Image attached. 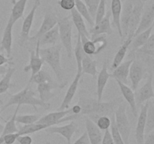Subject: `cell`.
Masks as SVG:
<instances>
[{"mask_svg": "<svg viewBox=\"0 0 154 144\" xmlns=\"http://www.w3.org/2000/svg\"><path fill=\"white\" fill-rule=\"evenodd\" d=\"M120 99L111 100V101L102 102L92 98L91 97L81 94L79 98L78 104L81 108L80 116L87 115L89 116L93 115L108 116L112 115L113 112L117 106Z\"/></svg>", "mask_w": 154, "mask_h": 144, "instance_id": "6da1fadb", "label": "cell"}, {"mask_svg": "<svg viewBox=\"0 0 154 144\" xmlns=\"http://www.w3.org/2000/svg\"><path fill=\"white\" fill-rule=\"evenodd\" d=\"M61 50L62 46L60 44L54 45L47 48H42L39 50V54L41 58L43 59L44 62H46L54 70L56 75L59 86L60 88H64L66 86V82H63L64 80V70L61 65Z\"/></svg>", "mask_w": 154, "mask_h": 144, "instance_id": "7a4b0ae2", "label": "cell"}, {"mask_svg": "<svg viewBox=\"0 0 154 144\" xmlns=\"http://www.w3.org/2000/svg\"><path fill=\"white\" fill-rule=\"evenodd\" d=\"M29 105L33 106L37 110V106H42L45 109L48 110L51 107V104L49 103H45L42 101L39 98H36V93L33 91L30 87V84L28 85L16 94H11L9 100L6 102L5 104L3 106L2 111L5 110L12 105Z\"/></svg>", "mask_w": 154, "mask_h": 144, "instance_id": "3957f363", "label": "cell"}, {"mask_svg": "<svg viewBox=\"0 0 154 144\" xmlns=\"http://www.w3.org/2000/svg\"><path fill=\"white\" fill-rule=\"evenodd\" d=\"M59 36L63 46L66 49L69 58H72V22L70 16L59 18L57 20Z\"/></svg>", "mask_w": 154, "mask_h": 144, "instance_id": "277c9868", "label": "cell"}, {"mask_svg": "<svg viewBox=\"0 0 154 144\" xmlns=\"http://www.w3.org/2000/svg\"><path fill=\"white\" fill-rule=\"evenodd\" d=\"M114 118L116 127L121 135L125 144H129V136L131 134V126L126 114V105L125 104H121L118 106L115 111Z\"/></svg>", "mask_w": 154, "mask_h": 144, "instance_id": "5b68a950", "label": "cell"}, {"mask_svg": "<svg viewBox=\"0 0 154 144\" xmlns=\"http://www.w3.org/2000/svg\"><path fill=\"white\" fill-rule=\"evenodd\" d=\"M40 5L41 0H35L31 10L27 14V16L24 18L23 22L22 28H21L20 34V46H23L27 41H29V38L30 37L29 32L30 30H31L32 26L33 21H34L35 14L36 10H37L38 8Z\"/></svg>", "mask_w": 154, "mask_h": 144, "instance_id": "8992f818", "label": "cell"}, {"mask_svg": "<svg viewBox=\"0 0 154 144\" xmlns=\"http://www.w3.org/2000/svg\"><path fill=\"white\" fill-rule=\"evenodd\" d=\"M57 20H58V17L57 15L52 11H48L45 14L44 16L43 22H42V26L38 30L36 34L35 35L31 36L29 38V41L30 42H35L43 35L44 34L47 32L50 31L52 29L54 26L57 24Z\"/></svg>", "mask_w": 154, "mask_h": 144, "instance_id": "52a82bcc", "label": "cell"}, {"mask_svg": "<svg viewBox=\"0 0 154 144\" xmlns=\"http://www.w3.org/2000/svg\"><path fill=\"white\" fill-rule=\"evenodd\" d=\"M39 50H40V44H39V41L37 40L36 41V48L35 50H30V59H29V64L28 65L25 66L23 68L24 72H28L31 70V76H30V80L33 77L36 73L42 70V65L44 64V61L40 56L39 54Z\"/></svg>", "mask_w": 154, "mask_h": 144, "instance_id": "ba28073f", "label": "cell"}, {"mask_svg": "<svg viewBox=\"0 0 154 144\" xmlns=\"http://www.w3.org/2000/svg\"><path fill=\"white\" fill-rule=\"evenodd\" d=\"M78 124L74 121H72L70 123L62 126H51L45 129L46 132L49 134H57L63 136L67 141L68 144H71L72 138L74 134L77 130Z\"/></svg>", "mask_w": 154, "mask_h": 144, "instance_id": "9c48e42d", "label": "cell"}, {"mask_svg": "<svg viewBox=\"0 0 154 144\" xmlns=\"http://www.w3.org/2000/svg\"><path fill=\"white\" fill-rule=\"evenodd\" d=\"M143 10H144V2H142L141 0H134L133 8H132L130 21H129L128 36H132V37L134 36L142 16Z\"/></svg>", "mask_w": 154, "mask_h": 144, "instance_id": "30bf717a", "label": "cell"}, {"mask_svg": "<svg viewBox=\"0 0 154 144\" xmlns=\"http://www.w3.org/2000/svg\"><path fill=\"white\" fill-rule=\"evenodd\" d=\"M148 105L149 100H147L145 102V104L142 106L140 114L138 115L136 128H135V140H136L137 144H143V142H144V136H145L146 119H147Z\"/></svg>", "mask_w": 154, "mask_h": 144, "instance_id": "8fae6325", "label": "cell"}, {"mask_svg": "<svg viewBox=\"0 0 154 144\" xmlns=\"http://www.w3.org/2000/svg\"><path fill=\"white\" fill-rule=\"evenodd\" d=\"M154 92L153 87V74H150L147 78L145 83L137 91L135 95V100L138 104L144 103L153 98Z\"/></svg>", "mask_w": 154, "mask_h": 144, "instance_id": "7c38bea8", "label": "cell"}, {"mask_svg": "<svg viewBox=\"0 0 154 144\" xmlns=\"http://www.w3.org/2000/svg\"><path fill=\"white\" fill-rule=\"evenodd\" d=\"M111 10H108L105 16H104L103 19L97 24V25L94 26L93 28L90 29L89 32L90 34H91V39L93 38L96 37L100 34H111L113 33L112 28H111Z\"/></svg>", "mask_w": 154, "mask_h": 144, "instance_id": "4fadbf2b", "label": "cell"}, {"mask_svg": "<svg viewBox=\"0 0 154 144\" xmlns=\"http://www.w3.org/2000/svg\"><path fill=\"white\" fill-rule=\"evenodd\" d=\"M134 0H127L124 4V7L122 8L121 15H120V27L122 30V41L123 42L124 38H126L129 34V25L130 21L131 14L133 8Z\"/></svg>", "mask_w": 154, "mask_h": 144, "instance_id": "5bb4252c", "label": "cell"}, {"mask_svg": "<svg viewBox=\"0 0 154 144\" xmlns=\"http://www.w3.org/2000/svg\"><path fill=\"white\" fill-rule=\"evenodd\" d=\"M144 69L142 64L138 60H133L129 68V77L132 83V89L137 91L138 85L144 76Z\"/></svg>", "mask_w": 154, "mask_h": 144, "instance_id": "9a60e30c", "label": "cell"}, {"mask_svg": "<svg viewBox=\"0 0 154 144\" xmlns=\"http://www.w3.org/2000/svg\"><path fill=\"white\" fill-rule=\"evenodd\" d=\"M69 114H72V109L71 108L62 111L57 110L56 112H50V113L46 114L44 116L41 117L36 123L46 124L48 128L51 127V126H55L60 124V119H62Z\"/></svg>", "mask_w": 154, "mask_h": 144, "instance_id": "2e32d148", "label": "cell"}, {"mask_svg": "<svg viewBox=\"0 0 154 144\" xmlns=\"http://www.w3.org/2000/svg\"><path fill=\"white\" fill-rule=\"evenodd\" d=\"M154 22V3L152 2L150 5L147 8L144 12L140 20L139 24L138 26L136 31L134 34L133 37L136 36L137 34L143 32L148 29L150 27L153 26Z\"/></svg>", "mask_w": 154, "mask_h": 144, "instance_id": "e0dca14e", "label": "cell"}, {"mask_svg": "<svg viewBox=\"0 0 154 144\" xmlns=\"http://www.w3.org/2000/svg\"><path fill=\"white\" fill-rule=\"evenodd\" d=\"M86 133L87 134L90 144H102L103 134L99 128L96 126L90 118H87L85 121Z\"/></svg>", "mask_w": 154, "mask_h": 144, "instance_id": "ac0fdd59", "label": "cell"}, {"mask_svg": "<svg viewBox=\"0 0 154 144\" xmlns=\"http://www.w3.org/2000/svg\"><path fill=\"white\" fill-rule=\"evenodd\" d=\"M14 25L11 20L8 19L7 24L5 26L4 32H3L2 38L1 40V50H5L7 54L8 58H10L11 56V47H12V29Z\"/></svg>", "mask_w": 154, "mask_h": 144, "instance_id": "d6986e66", "label": "cell"}, {"mask_svg": "<svg viewBox=\"0 0 154 144\" xmlns=\"http://www.w3.org/2000/svg\"><path fill=\"white\" fill-rule=\"evenodd\" d=\"M133 60L134 59L132 58L130 60H127V61L120 63L115 69L113 70L112 74H111V77L114 78L115 80L120 81V82L127 85L129 82L128 78H129V68H130V66Z\"/></svg>", "mask_w": 154, "mask_h": 144, "instance_id": "ffe728a7", "label": "cell"}, {"mask_svg": "<svg viewBox=\"0 0 154 144\" xmlns=\"http://www.w3.org/2000/svg\"><path fill=\"white\" fill-rule=\"evenodd\" d=\"M81 76H82V75L77 73L75 79H74V80L72 81V83L70 84V86H69V89H68L67 92H66V95H65L64 98H63V102L61 103L60 106H59L58 111H62V110H65L69 109L71 102H72V99H73V98L75 97V94H76L77 89H78V83H79V81L80 80H81Z\"/></svg>", "mask_w": 154, "mask_h": 144, "instance_id": "44dd1931", "label": "cell"}, {"mask_svg": "<svg viewBox=\"0 0 154 144\" xmlns=\"http://www.w3.org/2000/svg\"><path fill=\"white\" fill-rule=\"evenodd\" d=\"M117 81V84H118L119 87H120V89L121 91L123 98L126 100V102L129 104L132 114H133L134 116L137 117L138 116V111H137V104L136 100H135V94L134 93V91L130 87L126 85V84L123 83V82H120V81Z\"/></svg>", "mask_w": 154, "mask_h": 144, "instance_id": "7402d4cb", "label": "cell"}, {"mask_svg": "<svg viewBox=\"0 0 154 144\" xmlns=\"http://www.w3.org/2000/svg\"><path fill=\"white\" fill-rule=\"evenodd\" d=\"M108 60H106L104 62L102 68L101 69L97 77V100L102 101V94L105 89L108 80L111 77V74L108 71Z\"/></svg>", "mask_w": 154, "mask_h": 144, "instance_id": "603a6c76", "label": "cell"}, {"mask_svg": "<svg viewBox=\"0 0 154 144\" xmlns=\"http://www.w3.org/2000/svg\"><path fill=\"white\" fill-rule=\"evenodd\" d=\"M122 5L121 0H111V14L112 15L113 21L112 24L117 28L119 35L122 38V30L120 27V15H121Z\"/></svg>", "mask_w": 154, "mask_h": 144, "instance_id": "cb8c5ba5", "label": "cell"}, {"mask_svg": "<svg viewBox=\"0 0 154 144\" xmlns=\"http://www.w3.org/2000/svg\"><path fill=\"white\" fill-rule=\"evenodd\" d=\"M71 19H72L73 24H75L77 30H78V34L80 35H84L86 37L89 38L90 33H89L87 26H86L84 18L78 13L75 8L71 10Z\"/></svg>", "mask_w": 154, "mask_h": 144, "instance_id": "d4e9b609", "label": "cell"}, {"mask_svg": "<svg viewBox=\"0 0 154 144\" xmlns=\"http://www.w3.org/2000/svg\"><path fill=\"white\" fill-rule=\"evenodd\" d=\"M132 38H133L132 36H128L126 38V40H123V44L120 46V47L119 48L118 51L117 52L114 58V60H113L112 64H111V70L115 69L120 63L123 62V59H124L125 56H126V52H127L128 48L129 47L131 44Z\"/></svg>", "mask_w": 154, "mask_h": 144, "instance_id": "484cf974", "label": "cell"}, {"mask_svg": "<svg viewBox=\"0 0 154 144\" xmlns=\"http://www.w3.org/2000/svg\"><path fill=\"white\" fill-rule=\"evenodd\" d=\"M54 88H55V86L54 84H53V82L38 84L37 91L40 97L39 99L45 103H48V101L54 97V94L52 92Z\"/></svg>", "mask_w": 154, "mask_h": 144, "instance_id": "4316f807", "label": "cell"}, {"mask_svg": "<svg viewBox=\"0 0 154 144\" xmlns=\"http://www.w3.org/2000/svg\"><path fill=\"white\" fill-rule=\"evenodd\" d=\"M81 69H82V74H87L93 77H96L97 75V62L96 60L93 59L91 56L85 54L81 63Z\"/></svg>", "mask_w": 154, "mask_h": 144, "instance_id": "83f0119b", "label": "cell"}, {"mask_svg": "<svg viewBox=\"0 0 154 144\" xmlns=\"http://www.w3.org/2000/svg\"><path fill=\"white\" fill-rule=\"evenodd\" d=\"M59 38H60V36H59V28L57 24L52 29L47 32L38 40L39 41L40 46H44V45L48 44H51L54 46L58 41Z\"/></svg>", "mask_w": 154, "mask_h": 144, "instance_id": "f1b7e54d", "label": "cell"}, {"mask_svg": "<svg viewBox=\"0 0 154 144\" xmlns=\"http://www.w3.org/2000/svg\"><path fill=\"white\" fill-rule=\"evenodd\" d=\"M153 28V26L150 27V28H149L148 29L146 30V31L140 33V34H137L136 36L132 38V42H131L130 44L131 46H132V51H131V52H135L138 48L141 47V46H143V45L147 42V40H148V38H150V34H152Z\"/></svg>", "mask_w": 154, "mask_h": 144, "instance_id": "f546056e", "label": "cell"}, {"mask_svg": "<svg viewBox=\"0 0 154 144\" xmlns=\"http://www.w3.org/2000/svg\"><path fill=\"white\" fill-rule=\"evenodd\" d=\"M135 52V53L137 52L139 55L146 56L147 59L149 58V60L153 62L154 55V34H150V38L147 40V42L143 46L138 48Z\"/></svg>", "mask_w": 154, "mask_h": 144, "instance_id": "4dcf8cb0", "label": "cell"}, {"mask_svg": "<svg viewBox=\"0 0 154 144\" xmlns=\"http://www.w3.org/2000/svg\"><path fill=\"white\" fill-rule=\"evenodd\" d=\"M27 1L28 0H17V2H14L11 14L9 17V19L11 20L14 23H15L18 20L23 16Z\"/></svg>", "mask_w": 154, "mask_h": 144, "instance_id": "1f68e13d", "label": "cell"}, {"mask_svg": "<svg viewBox=\"0 0 154 144\" xmlns=\"http://www.w3.org/2000/svg\"><path fill=\"white\" fill-rule=\"evenodd\" d=\"M14 71L15 68L14 67L9 66L8 68L7 72L4 75L2 79L0 80V94L6 92L11 87L14 86L13 84L11 83V80L12 76H13Z\"/></svg>", "mask_w": 154, "mask_h": 144, "instance_id": "d6a6232c", "label": "cell"}, {"mask_svg": "<svg viewBox=\"0 0 154 144\" xmlns=\"http://www.w3.org/2000/svg\"><path fill=\"white\" fill-rule=\"evenodd\" d=\"M48 128L46 124H38V123H33L30 124H24L23 126L18 129V132L20 135H29L40 130H45Z\"/></svg>", "mask_w": 154, "mask_h": 144, "instance_id": "836d02e7", "label": "cell"}, {"mask_svg": "<svg viewBox=\"0 0 154 144\" xmlns=\"http://www.w3.org/2000/svg\"><path fill=\"white\" fill-rule=\"evenodd\" d=\"M84 50H83L82 43L81 40V37H80L79 34H78V38H77V43L75 47V59H76L77 66H78V73L80 74H82V69H81V63H82V60L84 58Z\"/></svg>", "mask_w": 154, "mask_h": 144, "instance_id": "e575fe53", "label": "cell"}, {"mask_svg": "<svg viewBox=\"0 0 154 144\" xmlns=\"http://www.w3.org/2000/svg\"><path fill=\"white\" fill-rule=\"evenodd\" d=\"M20 106V105H17V108L16 110H15L14 114L12 115L11 118L8 121H5L6 124L4 126V129H3L2 134L1 136H4V135L8 134L17 133V132H18V128L17 127L15 118H16L17 112L18 111H19Z\"/></svg>", "mask_w": 154, "mask_h": 144, "instance_id": "d590c367", "label": "cell"}, {"mask_svg": "<svg viewBox=\"0 0 154 144\" xmlns=\"http://www.w3.org/2000/svg\"><path fill=\"white\" fill-rule=\"evenodd\" d=\"M75 8L78 10V13L82 16L83 18L86 20L90 24V26H94V20L91 17L90 13L88 11V9L86 7L85 4L82 2V0H75Z\"/></svg>", "mask_w": 154, "mask_h": 144, "instance_id": "8d00e7d4", "label": "cell"}, {"mask_svg": "<svg viewBox=\"0 0 154 144\" xmlns=\"http://www.w3.org/2000/svg\"><path fill=\"white\" fill-rule=\"evenodd\" d=\"M154 130V105L153 100H149L148 109H147V119H146L145 132L149 134Z\"/></svg>", "mask_w": 154, "mask_h": 144, "instance_id": "74e56055", "label": "cell"}, {"mask_svg": "<svg viewBox=\"0 0 154 144\" xmlns=\"http://www.w3.org/2000/svg\"><path fill=\"white\" fill-rule=\"evenodd\" d=\"M53 82L52 79H51V76L45 70H40L29 81V84H31L32 82H33V83H36L38 85V84L44 83V82Z\"/></svg>", "mask_w": 154, "mask_h": 144, "instance_id": "f35d334b", "label": "cell"}, {"mask_svg": "<svg viewBox=\"0 0 154 144\" xmlns=\"http://www.w3.org/2000/svg\"><path fill=\"white\" fill-rule=\"evenodd\" d=\"M40 116L36 114H26V115H17L15 121L16 122L23 124H30L37 122Z\"/></svg>", "mask_w": 154, "mask_h": 144, "instance_id": "ab89813d", "label": "cell"}, {"mask_svg": "<svg viewBox=\"0 0 154 144\" xmlns=\"http://www.w3.org/2000/svg\"><path fill=\"white\" fill-rule=\"evenodd\" d=\"M93 41L96 47V55L102 52L108 45V40H107L106 36L105 34H100L96 37L91 39Z\"/></svg>", "mask_w": 154, "mask_h": 144, "instance_id": "60d3db41", "label": "cell"}, {"mask_svg": "<svg viewBox=\"0 0 154 144\" xmlns=\"http://www.w3.org/2000/svg\"><path fill=\"white\" fill-rule=\"evenodd\" d=\"M110 128H111V129H110V133H111V137H112L114 143V144H125L121 135L120 134L117 127H116L115 123H114V116L112 117V119H111V126H110Z\"/></svg>", "mask_w": 154, "mask_h": 144, "instance_id": "b9f144b4", "label": "cell"}, {"mask_svg": "<svg viewBox=\"0 0 154 144\" xmlns=\"http://www.w3.org/2000/svg\"><path fill=\"white\" fill-rule=\"evenodd\" d=\"M106 14V0H100L98 8L96 10V16H95V25H97L104 18Z\"/></svg>", "mask_w": 154, "mask_h": 144, "instance_id": "7bdbcfd3", "label": "cell"}, {"mask_svg": "<svg viewBox=\"0 0 154 144\" xmlns=\"http://www.w3.org/2000/svg\"><path fill=\"white\" fill-rule=\"evenodd\" d=\"M95 124L101 130H108L111 124V119L108 116H101L96 121Z\"/></svg>", "mask_w": 154, "mask_h": 144, "instance_id": "ee69618b", "label": "cell"}, {"mask_svg": "<svg viewBox=\"0 0 154 144\" xmlns=\"http://www.w3.org/2000/svg\"><path fill=\"white\" fill-rule=\"evenodd\" d=\"M84 2L86 7L88 9L90 15L93 19H94L100 0H84Z\"/></svg>", "mask_w": 154, "mask_h": 144, "instance_id": "f6af8a7d", "label": "cell"}, {"mask_svg": "<svg viewBox=\"0 0 154 144\" xmlns=\"http://www.w3.org/2000/svg\"><path fill=\"white\" fill-rule=\"evenodd\" d=\"M59 5L63 9L66 10H71L75 8V0H60Z\"/></svg>", "mask_w": 154, "mask_h": 144, "instance_id": "bcb514c9", "label": "cell"}, {"mask_svg": "<svg viewBox=\"0 0 154 144\" xmlns=\"http://www.w3.org/2000/svg\"><path fill=\"white\" fill-rule=\"evenodd\" d=\"M19 136H20V134L17 133H17L8 134L4 135V136H2L3 140H4V143L5 144H14Z\"/></svg>", "mask_w": 154, "mask_h": 144, "instance_id": "7dc6e473", "label": "cell"}, {"mask_svg": "<svg viewBox=\"0 0 154 144\" xmlns=\"http://www.w3.org/2000/svg\"><path fill=\"white\" fill-rule=\"evenodd\" d=\"M17 140L20 144H32V139L29 135H20Z\"/></svg>", "mask_w": 154, "mask_h": 144, "instance_id": "c3c4849f", "label": "cell"}, {"mask_svg": "<svg viewBox=\"0 0 154 144\" xmlns=\"http://www.w3.org/2000/svg\"><path fill=\"white\" fill-rule=\"evenodd\" d=\"M102 144H114V142H113V140L112 137H111L109 129L105 130V134L103 135V139H102Z\"/></svg>", "mask_w": 154, "mask_h": 144, "instance_id": "681fc988", "label": "cell"}, {"mask_svg": "<svg viewBox=\"0 0 154 144\" xmlns=\"http://www.w3.org/2000/svg\"><path fill=\"white\" fill-rule=\"evenodd\" d=\"M143 144H154V130L144 136Z\"/></svg>", "mask_w": 154, "mask_h": 144, "instance_id": "f907efd6", "label": "cell"}, {"mask_svg": "<svg viewBox=\"0 0 154 144\" xmlns=\"http://www.w3.org/2000/svg\"><path fill=\"white\" fill-rule=\"evenodd\" d=\"M74 144H90L89 142L88 137H87V134L86 132H84L75 142Z\"/></svg>", "mask_w": 154, "mask_h": 144, "instance_id": "816d5d0a", "label": "cell"}, {"mask_svg": "<svg viewBox=\"0 0 154 144\" xmlns=\"http://www.w3.org/2000/svg\"><path fill=\"white\" fill-rule=\"evenodd\" d=\"M71 109H72V114H76V115H78L80 117H81L80 113H81V106H80L79 104L75 105V106H72Z\"/></svg>", "mask_w": 154, "mask_h": 144, "instance_id": "f5cc1de1", "label": "cell"}, {"mask_svg": "<svg viewBox=\"0 0 154 144\" xmlns=\"http://www.w3.org/2000/svg\"><path fill=\"white\" fill-rule=\"evenodd\" d=\"M10 62V58H8V57L5 56L3 54L0 53V66L5 65V64H8Z\"/></svg>", "mask_w": 154, "mask_h": 144, "instance_id": "db71d44e", "label": "cell"}, {"mask_svg": "<svg viewBox=\"0 0 154 144\" xmlns=\"http://www.w3.org/2000/svg\"><path fill=\"white\" fill-rule=\"evenodd\" d=\"M8 68L5 65H2L0 66V76L1 75H5V73L7 72Z\"/></svg>", "mask_w": 154, "mask_h": 144, "instance_id": "11a10c76", "label": "cell"}, {"mask_svg": "<svg viewBox=\"0 0 154 144\" xmlns=\"http://www.w3.org/2000/svg\"><path fill=\"white\" fill-rule=\"evenodd\" d=\"M3 129H4V126H3V124L0 122V135H2V134Z\"/></svg>", "mask_w": 154, "mask_h": 144, "instance_id": "9f6ffc18", "label": "cell"}, {"mask_svg": "<svg viewBox=\"0 0 154 144\" xmlns=\"http://www.w3.org/2000/svg\"><path fill=\"white\" fill-rule=\"evenodd\" d=\"M2 100H0V112H1V106H2ZM0 118H1L2 119H3V120H4L5 122V120L4 118H2V117L1 114H0Z\"/></svg>", "mask_w": 154, "mask_h": 144, "instance_id": "6f0895ef", "label": "cell"}, {"mask_svg": "<svg viewBox=\"0 0 154 144\" xmlns=\"http://www.w3.org/2000/svg\"><path fill=\"white\" fill-rule=\"evenodd\" d=\"M4 143V140H3V136H0V144Z\"/></svg>", "mask_w": 154, "mask_h": 144, "instance_id": "680465c9", "label": "cell"}, {"mask_svg": "<svg viewBox=\"0 0 154 144\" xmlns=\"http://www.w3.org/2000/svg\"><path fill=\"white\" fill-rule=\"evenodd\" d=\"M141 2H147V1H153V0H141Z\"/></svg>", "mask_w": 154, "mask_h": 144, "instance_id": "91938a15", "label": "cell"}, {"mask_svg": "<svg viewBox=\"0 0 154 144\" xmlns=\"http://www.w3.org/2000/svg\"><path fill=\"white\" fill-rule=\"evenodd\" d=\"M42 144H55V143H52V142H45V143H42Z\"/></svg>", "mask_w": 154, "mask_h": 144, "instance_id": "94428289", "label": "cell"}]
</instances>
